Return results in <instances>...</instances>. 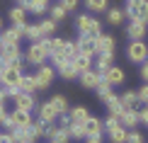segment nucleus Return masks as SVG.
Listing matches in <instances>:
<instances>
[{
  "label": "nucleus",
  "instance_id": "obj_1",
  "mask_svg": "<svg viewBox=\"0 0 148 143\" xmlns=\"http://www.w3.org/2000/svg\"><path fill=\"white\" fill-rule=\"evenodd\" d=\"M46 58H49V51H46L44 41H34V44H29V49L24 51V61H27L29 66H44Z\"/></svg>",
  "mask_w": 148,
  "mask_h": 143
},
{
  "label": "nucleus",
  "instance_id": "obj_2",
  "mask_svg": "<svg viewBox=\"0 0 148 143\" xmlns=\"http://www.w3.org/2000/svg\"><path fill=\"white\" fill-rule=\"evenodd\" d=\"M126 56H129V61L131 63H146L148 61V44L143 39H136V41H131V44L126 46Z\"/></svg>",
  "mask_w": 148,
  "mask_h": 143
},
{
  "label": "nucleus",
  "instance_id": "obj_3",
  "mask_svg": "<svg viewBox=\"0 0 148 143\" xmlns=\"http://www.w3.org/2000/svg\"><path fill=\"white\" fill-rule=\"evenodd\" d=\"M129 20H143L148 24V0H126Z\"/></svg>",
  "mask_w": 148,
  "mask_h": 143
},
{
  "label": "nucleus",
  "instance_id": "obj_4",
  "mask_svg": "<svg viewBox=\"0 0 148 143\" xmlns=\"http://www.w3.org/2000/svg\"><path fill=\"white\" fill-rule=\"evenodd\" d=\"M10 119H12V129H27L32 126V112H24V109H12L10 112Z\"/></svg>",
  "mask_w": 148,
  "mask_h": 143
},
{
  "label": "nucleus",
  "instance_id": "obj_5",
  "mask_svg": "<svg viewBox=\"0 0 148 143\" xmlns=\"http://www.w3.org/2000/svg\"><path fill=\"white\" fill-rule=\"evenodd\" d=\"M56 73H58V70H56L53 66H39V70L34 73L36 80H39V88H41V90H46L49 85L53 83V75H56Z\"/></svg>",
  "mask_w": 148,
  "mask_h": 143
},
{
  "label": "nucleus",
  "instance_id": "obj_6",
  "mask_svg": "<svg viewBox=\"0 0 148 143\" xmlns=\"http://www.w3.org/2000/svg\"><path fill=\"white\" fill-rule=\"evenodd\" d=\"M146 27H148V24H146L143 20H129V24H126V34L131 36V41L143 39V36H146Z\"/></svg>",
  "mask_w": 148,
  "mask_h": 143
},
{
  "label": "nucleus",
  "instance_id": "obj_7",
  "mask_svg": "<svg viewBox=\"0 0 148 143\" xmlns=\"http://www.w3.org/2000/svg\"><path fill=\"white\" fill-rule=\"evenodd\" d=\"M75 44H78V51L80 53H85V56H97V46H95V39L88 34H80L78 39H75Z\"/></svg>",
  "mask_w": 148,
  "mask_h": 143
},
{
  "label": "nucleus",
  "instance_id": "obj_8",
  "mask_svg": "<svg viewBox=\"0 0 148 143\" xmlns=\"http://www.w3.org/2000/svg\"><path fill=\"white\" fill-rule=\"evenodd\" d=\"M46 138L51 141V143H68L71 141V133H68V129H66V126H53V124H51Z\"/></svg>",
  "mask_w": 148,
  "mask_h": 143
},
{
  "label": "nucleus",
  "instance_id": "obj_9",
  "mask_svg": "<svg viewBox=\"0 0 148 143\" xmlns=\"http://www.w3.org/2000/svg\"><path fill=\"white\" fill-rule=\"evenodd\" d=\"M100 73L95 70V68H90V70H85V73H80V85H83L85 90H95L97 88V83H100Z\"/></svg>",
  "mask_w": 148,
  "mask_h": 143
},
{
  "label": "nucleus",
  "instance_id": "obj_10",
  "mask_svg": "<svg viewBox=\"0 0 148 143\" xmlns=\"http://www.w3.org/2000/svg\"><path fill=\"white\" fill-rule=\"evenodd\" d=\"M95 46H97V56L102 53H114V39L109 34H100L95 39Z\"/></svg>",
  "mask_w": 148,
  "mask_h": 143
},
{
  "label": "nucleus",
  "instance_id": "obj_11",
  "mask_svg": "<svg viewBox=\"0 0 148 143\" xmlns=\"http://www.w3.org/2000/svg\"><path fill=\"white\" fill-rule=\"evenodd\" d=\"M119 121H121V126H124V129L134 131V129L141 124V119H138V109H126L124 114H121V119H119Z\"/></svg>",
  "mask_w": 148,
  "mask_h": 143
},
{
  "label": "nucleus",
  "instance_id": "obj_12",
  "mask_svg": "<svg viewBox=\"0 0 148 143\" xmlns=\"http://www.w3.org/2000/svg\"><path fill=\"white\" fill-rule=\"evenodd\" d=\"M119 99H121V104H124L126 109H138V104H141L138 90H126V92H121Z\"/></svg>",
  "mask_w": 148,
  "mask_h": 143
},
{
  "label": "nucleus",
  "instance_id": "obj_13",
  "mask_svg": "<svg viewBox=\"0 0 148 143\" xmlns=\"http://www.w3.org/2000/svg\"><path fill=\"white\" fill-rule=\"evenodd\" d=\"M15 107H17V109H24V112H32V109L36 107L34 95H29V92H22V90H20V95L15 97Z\"/></svg>",
  "mask_w": 148,
  "mask_h": 143
},
{
  "label": "nucleus",
  "instance_id": "obj_14",
  "mask_svg": "<svg viewBox=\"0 0 148 143\" xmlns=\"http://www.w3.org/2000/svg\"><path fill=\"white\" fill-rule=\"evenodd\" d=\"M41 41H44V46L49 51V58H51V56H61L66 51V41L63 39H41Z\"/></svg>",
  "mask_w": 148,
  "mask_h": 143
},
{
  "label": "nucleus",
  "instance_id": "obj_15",
  "mask_svg": "<svg viewBox=\"0 0 148 143\" xmlns=\"http://www.w3.org/2000/svg\"><path fill=\"white\" fill-rule=\"evenodd\" d=\"M112 61H114V53H102V56H97V63L92 66V68H95V70L104 78V73L112 68Z\"/></svg>",
  "mask_w": 148,
  "mask_h": 143
},
{
  "label": "nucleus",
  "instance_id": "obj_16",
  "mask_svg": "<svg viewBox=\"0 0 148 143\" xmlns=\"http://www.w3.org/2000/svg\"><path fill=\"white\" fill-rule=\"evenodd\" d=\"M85 131H88V136H102V131H104L102 119H97V116H88V121H85Z\"/></svg>",
  "mask_w": 148,
  "mask_h": 143
},
{
  "label": "nucleus",
  "instance_id": "obj_17",
  "mask_svg": "<svg viewBox=\"0 0 148 143\" xmlns=\"http://www.w3.org/2000/svg\"><path fill=\"white\" fill-rule=\"evenodd\" d=\"M104 78H107V83L114 88V85H121V83H124V78H126V75H124V70H121L119 66H112L107 73H104Z\"/></svg>",
  "mask_w": 148,
  "mask_h": 143
},
{
  "label": "nucleus",
  "instance_id": "obj_18",
  "mask_svg": "<svg viewBox=\"0 0 148 143\" xmlns=\"http://www.w3.org/2000/svg\"><path fill=\"white\" fill-rule=\"evenodd\" d=\"M104 104H107V112H109V114H112V116H119V119H121V114H124V112H126V107H124V104H121L119 95H114L112 99H107V102H104Z\"/></svg>",
  "mask_w": 148,
  "mask_h": 143
},
{
  "label": "nucleus",
  "instance_id": "obj_19",
  "mask_svg": "<svg viewBox=\"0 0 148 143\" xmlns=\"http://www.w3.org/2000/svg\"><path fill=\"white\" fill-rule=\"evenodd\" d=\"M12 133H15V143H32V141H36L32 126H27V129H12Z\"/></svg>",
  "mask_w": 148,
  "mask_h": 143
},
{
  "label": "nucleus",
  "instance_id": "obj_20",
  "mask_svg": "<svg viewBox=\"0 0 148 143\" xmlns=\"http://www.w3.org/2000/svg\"><path fill=\"white\" fill-rule=\"evenodd\" d=\"M20 90L22 92H29V95H34L39 88V80H36V75H22V83H20Z\"/></svg>",
  "mask_w": 148,
  "mask_h": 143
},
{
  "label": "nucleus",
  "instance_id": "obj_21",
  "mask_svg": "<svg viewBox=\"0 0 148 143\" xmlns=\"http://www.w3.org/2000/svg\"><path fill=\"white\" fill-rule=\"evenodd\" d=\"M97 97L102 99V102H107V99H112L114 97V92H112V85L107 83V78H100V83H97Z\"/></svg>",
  "mask_w": 148,
  "mask_h": 143
},
{
  "label": "nucleus",
  "instance_id": "obj_22",
  "mask_svg": "<svg viewBox=\"0 0 148 143\" xmlns=\"http://www.w3.org/2000/svg\"><path fill=\"white\" fill-rule=\"evenodd\" d=\"M56 109L51 107V102H44V104H39V119H44L49 124H53V119H56Z\"/></svg>",
  "mask_w": 148,
  "mask_h": 143
},
{
  "label": "nucleus",
  "instance_id": "obj_23",
  "mask_svg": "<svg viewBox=\"0 0 148 143\" xmlns=\"http://www.w3.org/2000/svg\"><path fill=\"white\" fill-rule=\"evenodd\" d=\"M68 116H71V124H85L90 114H88V109H85V107H73L68 112Z\"/></svg>",
  "mask_w": 148,
  "mask_h": 143
},
{
  "label": "nucleus",
  "instance_id": "obj_24",
  "mask_svg": "<svg viewBox=\"0 0 148 143\" xmlns=\"http://www.w3.org/2000/svg\"><path fill=\"white\" fill-rule=\"evenodd\" d=\"M49 102H51V107L56 109V114H58V116H61V114H68V102H66V97H63V95H53Z\"/></svg>",
  "mask_w": 148,
  "mask_h": 143
},
{
  "label": "nucleus",
  "instance_id": "obj_25",
  "mask_svg": "<svg viewBox=\"0 0 148 143\" xmlns=\"http://www.w3.org/2000/svg\"><path fill=\"white\" fill-rule=\"evenodd\" d=\"M24 20H27V10H24L22 5H15V8L10 10V22L12 24H27Z\"/></svg>",
  "mask_w": 148,
  "mask_h": 143
},
{
  "label": "nucleus",
  "instance_id": "obj_26",
  "mask_svg": "<svg viewBox=\"0 0 148 143\" xmlns=\"http://www.w3.org/2000/svg\"><path fill=\"white\" fill-rule=\"evenodd\" d=\"M24 36H27L32 44L44 39V34H41V27H39V24H27V27H24Z\"/></svg>",
  "mask_w": 148,
  "mask_h": 143
},
{
  "label": "nucleus",
  "instance_id": "obj_27",
  "mask_svg": "<svg viewBox=\"0 0 148 143\" xmlns=\"http://www.w3.org/2000/svg\"><path fill=\"white\" fill-rule=\"evenodd\" d=\"M73 63H75V68H78L80 73H85V70H90V68L95 66V63H92V56H85V53H80L78 58L73 61Z\"/></svg>",
  "mask_w": 148,
  "mask_h": 143
},
{
  "label": "nucleus",
  "instance_id": "obj_28",
  "mask_svg": "<svg viewBox=\"0 0 148 143\" xmlns=\"http://www.w3.org/2000/svg\"><path fill=\"white\" fill-rule=\"evenodd\" d=\"M107 22H109V24H121V22H124V10L109 8V10H107Z\"/></svg>",
  "mask_w": 148,
  "mask_h": 143
},
{
  "label": "nucleus",
  "instance_id": "obj_29",
  "mask_svg": "<svg viewBox=\"0 0 148 143\" xmlns=\"http://www.w3.org/2000/svg\"><path fill=\"white\" fill-rule=\"evenodd\" d=\"M61 78H66V80H73V78H80V70H78V68H75V63H73V61H71V63L68 66H63V68H61Z\"/></svg>",
  "mask_w": 148,
  "mask_h": 143
},
{
  "label": "nucleus",
  "instance_id": "obj_30",
  "mask_svg": "<svg viewBox=\"0 0 148 143\" xmlns=\"http://www.w3.org/2000/svg\"><path fill=\"white\" fill-rule=\"evenodd\" d=\"M126 136H129V131L124 126H116L114 131H109V141L112 143H126Z\"/></svg>",
  "mask_w": 148,
  "mask_h": 143
},
{
  "label": "nucleus",
  "instance_id": "obj_31",
  "mask_svg": "<svg viewBox=\"0 0 148 143\" xmlns=\"http://www.w3.org/2000/svg\"><path fill=\"white\" fill-rule=\"evenodd\" d=\"M49 129H51V124L44 121V119H39V121H34V124H32V131H34L36 138H39V136H46V133H49Z\"/></svg>",
  "mask_w": 148,
  "mask_h": 143
},
{
  "label": "nucleus",
  "instance_id": "obj_32",
  "mask_svg": "<svg viewBox=\"0 0 148 143\" xmlns=\"http://www.w3.org/2000/svg\"><path fill=\"white\" fill-rule=\"evenodd\" d=\"M85 8L90 12H107V0H85Z\"/></svg>",
  "mask_w": 148,
  "mask_h": 143
},
{
  "label": "nucleus",
  "instance_id": "obj_33",
  "mask_svg": "<svg viewBox=\"0 0 148 143\" xmlns=\"http://www.w3.org/2000/svg\"><path fill=\"white\" fill-rule=\"evenodd\" d=\"M90 22H92V17L85 12V15H78V20H75V27H78V32L80 34H88V27H90Z\"/></svg>",
  "mask_w": 148,
  "mask_h": 143
},
{
  "label": "nucleus",
  "instance_id": "obj_34",
  "mask_svg": "<svg viewBox=\"0 0 148 143\" xmlns=\"http://www.w3.org/2000/svg\"><path fill=\"white\" fill-rule=\"evenodd\" d=\"M39 27H41V34H44V39H49V34L56 32V20H51V17H49V20H41V22H39Z\"/></svg>",
  "mask_w": 148,
  "mask_h": 143
},
{
  "label": "nucleus",
  "instance_id": "obj_35",
  "mask_svg": "<svg viewBox=\"0 0 148 143\" xmlns=\"http://www.w3.org/2000/svg\"><path fill=\"white\" fill-rule=\"evenodd\" d=\"M68 133H71V138H83V141H85V136H88L85 124H71V126H68Z\"/></svg>",
  "mask_w": 148,
  "mask_h": 143
},
{
  "label": "nucleus",
  "instance_id": "obj_36",
  "mask_svg": "<svg viewBox=\"0 0 148 143\" xmlns=\"http://www.w3.org/2000/svg\"><path fill=\"white\" fill-rule=\"evenodd\" d=\"M102 124H104V131H107V133H109V131H114L116 126H121L119 116H112V114H107V119H104Z\"/></svg>",
  "mask_w": 148,
  "mask_h": 143
},
{
  "label": "nucleus",
  "instance_id": "obj_37",
  "mask_svg": "<svg viewBox=\"0 0 148 143\" xmlns=\"http://www.w3.org/2000/svg\"><path fill=\"white\" fill-rule=\"evenodd\" d=\"M49 15H51V20H56V22H61V20H63V17H66V15H68V12L63 10V5H53V8L49 10Z\"/></svg>",
  "mask_w": 148,
  "mask_h": 143
},
{
  "label": "nucleus",
  "instance_id": "obj_38",
  "mask_svg": "<svg viewBox=\"0 0 148 143\" xmlns=\"http://www.w3.org/2000/svg\"><path fill=\"white\" fill-rule=\"evenodd\" d=\"M126 143H143V136H141L138 131H129V136H126Z\"/></svg>",
  "mask_w": 148,
  "mask_h": 143
},
{
  "label": "nucleus",
  "instance_id": "obj_39",
  "mask_svg": "<svg viewBox=\"0 0 148 143\" xmlns=\"http://www.w3.org/2000/svg\"><path fill=\"white\" fill-rule=\"evenodd\" d=\"M0 143H15V133L12 131H0Z\"/></svg>",
  "mask_w": 148,
  "mask_h": 143
},
{
  "label": "nucleus",
  "instance_id": "obj_40",
  "mask_svg": "<svg viewBox=\"0 0 148 143\" xmlns=\"http://www.w3.org/2000/svg\"><path fill=\"white\" fill-rule=\"evenodd\" d=\"M61 5H63L66 12H73V10L78 8V0H61Z\"/></svg>",
  "mask_w": 148,
  "mask_h": 143
},
{
  "label": "nucleus",
  "instance_id": "obj_41",
  "mask_svg": "<svg viewBox=\"0 0 148 143\" xmlns=\"http://www.w3.org/2000/svg\"><path fill=\"white\" fill-rule=\"evenodd\" d=\"M29 12H34V15H44L46 8H44V5H34V3H29Z\"/></svg>",
  "mask_w": 148,
  "mask_h": 143
},
{
  "label": "nucleus",
  "instance_id": "obj_42",
  "mask_svg": "<svg viewBox=\"0 0 148 143\" xmlns=\"http://www.w3.org/2000/svg\"><path fill=\"white\" fill-rule=\"evenodd\" d=\"M138 97H141V102L148 104V83H143V88L138 90Z\"/></svg>",
  "mask_w": 148,
  "mask_h": 143
},
{
  "label": "nucleus",
  "instance_id": "obj_43",
  "mask_svg": "<svg viewBox=\"0 0 148 143\" xmlns=\"http://www.w3.org/2000/svg\"><path fill=\"white\" fill-rule=\"evenodd\" d=\"M138 119H141V124H146V126H148V107L138 109Z\"/></svg>",
  "mask_w": 148,
  "mask_h": 143
},
{
  "label": "nucleus",
  "instance_id": "obj_44",
  "mask_svg": "<svg viewBox=\"0 0 148 143\" xmlns=\"http://www.w3.org/2000/svg\"><path fill=\"white\" fill-rule=\"evenodd\" d=\"M141 78H143V83H148V61L141 63Z\"/></svg>",
  "mask_w": 148,
  "mask_h": 143
},
{
  "label": "nucleus",
  "instance_id": "obj_45",
  "mask_svg": "<svg viewBox=\"0 0 148 143\" xmlns=\"http://www.w3.org/2000/svg\"><path fill=\"white\" fill-rule=\"evenodd\" d=\"M85 143H102V136H85Z\"/></svg>",
  "mask_w": 148,
  "mask_h": 143
},
{
  "label": "nucleus",
  "instance_id": "obj_46",
  "mask_svg": "<svg viewBox=\"0 0 148 143\" xmlns=\"http://www.w3.org/2000/svg\"><path fill=\"white\" fill-rule=\"evenodd\" d=\"M5 116H8V109H5V104H3V102H0V124H3V121H5Z\"/></svg>",
  "mask_w": 148,
  "mask_h": 143
},
{
  "label": "nucleus",
  "instance_id": "obj_47",
  "mask_svg": "<svg viewBox=\"0 0 148 143\" xmlns=\"http://www.w3.org/2000/svg\"><path fill=\"white\" fill-rule=\"evenodd\" d=\"M17 3H20V5H22L24 10H29V3H32V0H17Z\"/></svg>",
  "mask_w": 148,
  "mask_h": 143
},
{
  "label": "nucleus",
  "instance_id": "obj_48",
  "mask_svg": "<svg viewBox=\"0 0 148 143\" xmlns=\"http://www.w3.org/2000/svg\"><path fill=\"white\" fill-rule=\"evenodd\" d=\"M34 5H44V8H49V0H32Z\"/></svg>",
  "mask_w": 148,
  "mask_h": 143
},
{
  "label": "nucleus",
  "instance_id": "obj_49",
  "mask_svg": "<svg viewBox=\"0 0 148 143\" xmlns=\"http://www.w3.org/2000/svg\"><path fill=\"white\" fill-rule=\"evenodd\" d=\"M0 32H3V20H0Z\"/></svg>",
  "mask_w": 148,
  "mask_h": 143
},
{
  "label": "nucleus",
  "instance_id": "obj_50",
  "mask_svg": "<svg viewBox=\"0 0 148 143\" xmlns=\"http://www.w3.org/2000/svg\"><path fill=\"white\" fill-rule=\"evenodd\" d=\"M46 143H51V141H46Z\"/></svg>",
  "mask_w": 148,
  "mask_h": 143
}]
</instances>
